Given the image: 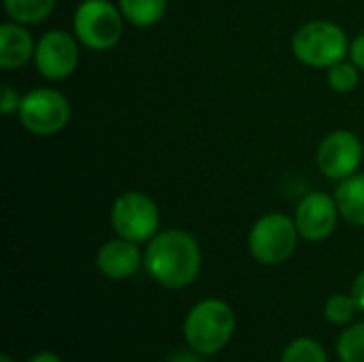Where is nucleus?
Returning a JSON list of instances; mask_svg holds the SVG:
<instances>
[{
    "instance_id": "f257e3e1",
    "label": "nucleus",
    "mask_w": 364,
    "mask_h": 362,
    "mask_svg": "<svg viewBox=\"0 0 364 362\" xmlns=\"http://www.w3.org/2000/svg\"><path fill=\"white\" fill-rule=\"evenodd\" d=\"M198 241L179 228L156 235L145 250L143 265L154 282L171 290H183L200 273Z\"/></svg>"
},
{
    "instance_id": "f03ea898",
    "label": "nucleus",
    "mask_w": 364,
    "mask_h": 362,
    "mask_svg": "<svg viewBox=\"0 0 364 362\" xmlns=\"http://www.w3.org/2000/svg\"><path fill=\"white\" fill-rule=\"evenodd\" d=\"M235 326L237 318L226 301L205 299L190 309L183 322V337L192 352L200 356H213L232 339Z\"/></svg>"
},
{
    "instance_id": "7ed1b4c3",
    "label": "nucleus",
    "mask_w": 364,
    "mask_h": 362,
    "mask_svg": "<svg viewBox=\"0 0 364 362\" xmlns=\"http://www.w3.org/2000/svg\"><path fill=\"white\" fill-rule=\"evenodd\" d=\"M292 51L299 62L311 68H331L350 55V43L341 26L324 19L301 26L292 36Z\"/></svg>"
},
{
    "instance_id": "20e7f679",
    "label": "nucleus",
    "mask_w": 364,
    "mask_h": 362,
    "mask_svg": "<svg viewBox=\"0 0 364 362\" xmlns=\"http://www.w3.org/2000/svg\"><path fill=\"white\" fill-rule=\"evenodd\" d=\"M75 36L87 49L105 51L119 43L124 32V15L109 0H83L73 17Z\"/></svg>"
},
{
    "instance_id": "39448f33",
    "label": "nucleus",
    "mask_w": 364,
    "mask_h": 362,
    "mask_svg": "<svg viewBox=\"0 0 364 362\" xmlns=\"http://www.w3.org/2000/svg\"><path fill=\"white\" fill-rule=\"evenodd\" d=\"M299 237L294 220L284 213H267L252 226L247 247L254 260L273 267L286 262L294 254Z\"/></svg>"
},
{
    "instance_id": "423d86ee",
    "label": "nucleus",
    "mask_w": 364,
    "mask_h": 362,
    "mask_svg": "<svg viewBox=\"0 0 364 362\" xmlns=\"http://www.w3.org/2000/svg\"><path fill=\"white\" fill-rule=\"evenodd\" d=\"M21 126L38 137H51L64 130L70 122L68 98L51 87H36L21 98L19 105Z\"/></svg>"
},
{
    "instance_id": "0eeeda50",
    "label": "nucleus",
    "mask_w": 364,
    "mask_h": 362,
    "mask_svg": "<svg viewBox=\"0 0 364 362\" xmlns=\"http://www.w3.org/2000/svg\"><path fill=\"white\" fill-rule=\"evenodd\" d=\"M111 226L122 239L134 243L151 241L160 226L158 205L143 192H124L113 201Z\"/></svg>"
},
{
    "instance_id": "6e6552de",
    "label": "nucleus",
    "mask_w": 364,
    "mask_h": 362,
    "mask_svg": "<svg viewBox=\"0 0 364 362\" xmlns=\"http://www.w3.org/2000/svg\"><path fill=\"white\" fill-rule=\"evenodd\" d=\"M316 160L324 177L343 181L358 171L363 162V143L350 130H335L318 145Z\"/></svg>"
},
{
    "instance_id": "1a4fd4ad",
    "label": "nucleus",
    "mask_w": 364,
    "mask_h": 362,
    "mask_svg": "<svg viewBox=\"0 0 364 362\" xmlns=\"http://www.w3.org/2000/svg\"><path fill=\"white\" fill-rule=\"evenodd\" d=\"M36 70L51 81H62L70 77L79 64V47L77 41L64 30L45 32L34 49Z\"/></svg>"
},
{
    "instance_id": "9d476101",
    "label": "nucleus",
    "mask_w": 364,
    "mask_h": 362,
    "mask_svg": "<svg viewBox=\"0 0 364 362\" xmlns=\"http://www.w3.org/2000/svg\"><path fill=\"white\" fill-rule=\"evenodd\" d=\"M339 207L335 196H328L324 192H309L296 207V228L299 235L311 243H320L328 239L339 222Z\"/></svg>"
},
{
    "instance_id": "9b49d317",
    "label": "nucleus",
    "mask_w": 364,
    "mask_h": 362,
    "mask_svg": "<svg viewBox=\"0 0 364 362\" xmlns=\"http://www.w3.org/2000/svg\"><path fill=\"white\" fill-rule=\"evenodd\" d=\"M96 267L109 280H128L141 267V252L134 241L117 237L98 250Z\"/></svg>"
},
{
    "instance_id": "f8f14e48",
    "label": "nucleus",
    "mask_w": 364,
    "mask_h": 362,
    "mask_svg": "<svg viewBox=\"0 0 364 362\" xmlns=\"http://www.w3.org/2000/svg\"><path fill=\"white\" fill-rule=\"evenodd\" d=\"M34 41L30 32L17 23V21H6L0 26V66L4 70H15L34 58Z\"/></svg>"
},
{
    "instance_id": "ddd939ff",
    "label": "nucleus",
    "mask_w": 364,
    "mask_h": 362,
    "mask_svg": "<svg viewBox=\"0 0 364 362\" xmlns=\"http://www.w3.org/2000/svg\"><path fill=\"white\" fill-rule=\"evenodd\" d=\"M335 201L343 220L364 228V173L352 175L335 190Z\"/></svg>"
},
{
    "instance_id": "4468645a",
    "label": "nucleus",
    "mask_w": 364,
    "mask_h": 362,
    "mask_svg": "<svg viewBox=\"0 0 364 362\" xmlns=\"http://www.w3.org/2000/svg\"><path fill=\"white\" fill-rule=\"evenodd\" d=\"M119 11L136 28L156 26L166 13V0H119Z\"/></svg>"
},
{
    "instance_id": "2eb2a0df",
    "label": "nucleus",
    "mask_w": 364,
    "mask_h": 362,
    "mask_svg": "<svg viewBox=\"0 0 364 362\" xmlns=\"http://www.w3.org/2000/svg\"><path fill=\"white\" fill-rule=\"evenodd\" d=\"M6 15L21 26L43 23L55 9V0H2Z\"/></svg>"
},
{
    "instance_id": "dca6fc26",
    "label": "nucleus",
    "mask_w": 364,
    "mask_h": 362,
    "mask_svg": "<svg viewBox=\"0 0 364 362\" xmlns=\"http://www.w3.org/2000/svg\"><path fill=\"white\" fill-rule=\"evenodd\" d=\"M282 362H328L324 348L309 337L294 339L282 354Z\"/></svg>"
},
{
    "instance_id": "f3484780",
    "label": "nucleus",
    "mask_w": 364,
    "mask_h": 362,
    "mask_svg": "<svg viewBox=\"0 0 364 362\" xmlns=\"http://www.w3.org/2000/svg\"><path fill=\"white\" fill-rule=\"evenodd\" d=\"M341 362H364V322L350 326L337 341Z\"/></svg>"
},
{
    "instance_id": "a211bd4d",
    "label": "nucleus",
    "mask_w": 364,
    "mask_h": 362,
    "mask_svg": "<svg viewBox=\"0 0 364 362\" xmlns=\"http://www.w3.org/2000/svg\"><path fill=\"white\" fill-rule=\"evenodd\" d=\"M358 305L352 294H333L324 305V316L335 326H346L354 320Z\"/></svg>"
},
{
    "instance_id": "6ab92c4d",
    "label": "nucleus",
    "mask_w": 364,
    "mask_h": 362,
    "mask_svg": "<svg viewBox=\"0 0 364 362\" xmlns=\"http://www.w3.org/2000/svg\"><path fill=\"white\" fill-rule=\"evenodd\" d=\"M358 66L354 62H339L335 66L328 68V85L335 90V92H341V94H348L352 92L356 85H358Z\"/></svg>"
},
{
    "instance_id": "aec40b11",
    "label": "nucleus",
    "mask_w": 364,
    "mask_h": 362,
    "mask_svg": "<svg viewBox=\"0 0 364 362\" xmlns=\"http://www.w3.org/2000/svg\"><path fill=\"white\" fill-rule=\"evenodd\" d=\"M21 98L11 85H4L2 87V98H0V111L4 115H11L13 111H19V105H21Z\"/></svg>"
},
{
    "instance_id": "412c9836",
    "label": "nucleus",
    "mask_w": 364,
    "mask_h": 362,
    "mask_svg": "<svg viewBox=\"0 0 364 362\" xmlns=\"http://www.w3.org/2000/svg\"><path fill=\"white\" fill-rule=\"evenodd\" d=\"M350 58H352V62L364 70V32L363 34H358L354 41H352V45H350Z\"/></svg>"
},
{
    "instance_id": "4be33fe9",
    "label": "nucleus",
    "mask_w": 364,
    "mask_h": 362,
    "mask_svg": "<svg viewBox=\"0 0 364 362\" xmlns=\"http://www.w3.org/2000/svg\"><path fill=\"white\" fill-rule=\"evenodd\" d=\"M352 297H354V301L358 305V312L364 314V269L356 275V280L352 284Z\"/></svg>"
},
{
    "instance_id": "5701e85b",
    "label": "nucleus",
    "mask_w": 364,
    "mask_h": 362,
    "mask_svg": "<svg viewBox=\"0 0 364 362\" xmlns=\"http://www.w3.org/2000/svg\"><path fill=\"white\" fill-rule=\"evenodd\" d=\"M28 362H62V358L58 354H53V352H38Z\"/></svg>"
},
{
    "instance_id": "b1692460",
    "label": "nucleus",
    "mask_w": 364,
    "mask_h": 362,
    "mask_svg": "<svg viewBox=\"0 0 364 362\" xmlns=\"http://www.w3.org/2000/svg\"><path fill=\"white\" fill-rule=\"evenodd\" d=\"M0 362H15V361H13L9 354H2V356H0Z\"/></svg>"
}]
</instances>
